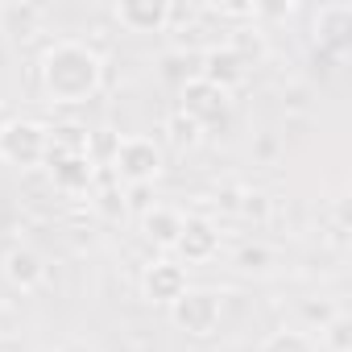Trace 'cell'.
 <instances>
[{"label": "cell", "instance_id": "obj_3", "mask_svg": "<svg viewBox=\"0 0 352 352\" xmlns=\"http://www.w3.org/2000/svg\"><path fill=\"white\" fill-rule=\"evenodd\" d=\"M170 319L179 323L187 336H199V340H208V336H216V331H220L224 302H220V294H216V290L187 286L179 298L170 302Z\"/></svg>", "mask_w": 352, "mask_h": 352}, {"label": "cell", "instance_id": "obj_16", "mask_svg": "<svg viewBox=\"0 0 352 352\" xmlns=\"http://www.w3.org/2000/svg\"><path fill=\"white\" fill-rule=\"evenodd\" d=\"M319 344L327 352H352V319L348 315H336L319 327Z\"/></svg>", "mask_w": 352, "mask_h": 352}, {"label": "cell", "instance_id": "obj_14", "mask_svg": "<svg viewBox=\"0 0 352 352\" xmlns=\"http://www.w3.org/2000/svg\"><path fill=\"white\" fill-rule=\"evenodd\" d=\"M315 34H319L323 46H331L336 54H344L348 34H352V9L348 5H323L319 17H315Z\"/></svg>", "mask_w": 352, "mask_h": 352}, {"label": "cell", "instance_id": "obj_1", "mask_svg": "<svg viewBox=\"0 0 352 352\" xmlns=\"http://www.w3.org/2000/svg\"><path fill=\"white\" fill-rule=\"evenodd\" d=\"M42 87L54 104H87L104 87V58L87 42L63 38L42 54Z\"/></svg>", "mask_w": 352, "mask_h": 352}, {"label": "cell", "instance_id": "obj_9", "mask_svg": "<svg viewBox=\"0 0 352 352\" xmlns=\"http://www.w3.org/2000/svg\"><path fill=\"white\" fill-rule=\"evenodd\" d=\"M116 21L129 34H162L170 25V5L166 0H120Z\"/></svg>", "mask_w": 352, "mask_h": 352}, {"label": "cell", "instance_id": "obj_18", "mask_svg": "<svg viewBox=\"0 0 352 352\" xmlns=\"http://www.w3.org/2000/svg\"><path fill=\"white\" fill-rule=\"evenodd\" d=\"M228 46H232V50H236V54H241V58H245L249 67H253V63H257V58L265 54V34H261L257 25H253V30H236Z\"/></svg>", "mask_w": 352, "mask_h": 352}, {"label": "cell", "instance_id": "obj_7", "mask_svg": "<svg viewBox=\"0 0 352 352\" xmlns=\"http://www.w3.org/2000/svg\"><path fill=\"white\" fill-rule=\"evenodd\" d=\"M179 257L191 265H204L220 253V232L208 216H183V232H179Z\"/></svg>", "mask_w": 352, "mask_h": 352}, {"label": "cell", "instance_id": "obj_22", "mask_svg": "<svg viewBox=\"0 0 352 352\" xmlns=\"http://www.w3.org/2000/svg\"><path fill=\"white\" fill-rule=\"evenodd\" d=\"M253 153H257L261 162H274V153H278V137H274V133H261L257 145H253Z\"/></svg>", "mask_w": 352, "mask_h": 352}, {"label": "cell", "instance_id": "obj_24", "mask_svg": "<svg viewBox=\"0 0 352 352\" xmlns=\"http://www.w3.org/2000/svg\"><path fill=\"white\" fill-rule=\"evenodd\" d=\"M129 195H133V208H141V212L149 208V199H145V195H149V187H133Z\"/></svg>", "mask_w": 352, "mask_h": 352}, {"label": "cell", "instance_id": "obj_19", "mask_svg": "<svg viewBox=\"0 0 352 352\" xmlns=\"http://www.w3.org/2000/svg\"><path fill=\"white\" fill-rule=\"evenodd\" d=\"M236 265H241L245 274H265V270L274 265V253H270L265 245H245V249L236 253Z\"/></svg>", "mask_w": 352, "mask_h": 352}, {"label": "cell", "instance_id": "obj_10", "mask_svg": "<svg viewBox=\"0 0 352 352\" xmlns=\"http://www.w3.org/2000/svg\"><path fill=\"white\" fill-rule=\"evenodd\" d=\"M199 75L208 79V83H216V87H224V91H232V87H241L245 83V75H249V63L224 42V46H212L208 54H204V67H199Z\"/></svg>", "mask_w": 352, "mask_h": 352}, {"label": "cell", "instance_id": "obj_4", "mask_svg": "<svg viewBox=\"0 0 352 352\" xmlns=\"http://www.w3.org/2000/svg\"><path fill=\"white\" fill-rule=\"evenodd\" d=\"M179 112H183L191 124H199V129H216V124H224L228 112H232V91L208 83L204 75H191V79H183Z\"/></svg>", "mask_w": 352, "mask_h": 352}, {"label": "cell", "instance_id": "obj_15", "mask_svg": "<svg viewBox=\"0 0 352 352\" xmlns=\"http://www.w3.org/2000/svg\"><path fill=\"white\" fill-rule=\"evenodd\" d=\"M257 352H319V344H315V336H307V331L282 327V331H270Z\"/></svg>", "mask_w": 352, "mask_h": 352}, {"label": "cell", "instance_id": "obj_8", "mask_svg": "<svg viewBox=\"0 0 352 352\" xmlns=\"http://www.w3.org/2000/svg\"><path fill=\"white\" fill-rule=\"evenodd\" d=\"M46 166L54 174V187L63 191H87L96 183V162L87 153H63V149H46Z\"/></svg>", "mask_w": 352, "mask_h": 352}, {"label": "cell", "instance_id": "obj_23", "mask_svg": "<svg viewBox=\"0 0 352 352\" xmlns=\"http://www.w3.org/2000/svg\"><path fill=\"white\" fill-rule=\"evenodd\" d=\"M307 96H311L307 87H290L286 91V108H307Z\"/></svg>", "mask_w": 352, "mask_h": 352}, {"label": "cell", "instance_id": "obj_12", "mask_svg": "<svg viewBox=\"0 0 352 352\" xmlns=\"http://www.w3.org/2000/svg\"><path fill=\"white\" fill-rule=\"evenodd\" d=\"M5 278L17 286V290H38L46 282V261L30 249V245H13L5 253Z\"/></svg>", "mask_w": 352, "mask_h": 352}, {"label": "cell", "instance_id": "obj_5", "mask_svg": "<svg viewBox=\"0 0 352 352\" xmlns=\"http://www.w3.org/2000/svg\"><path fill=\"white\" fill-rule=\"evenodd\" d=\"M108 166H112L116 179H124L129 187H149L162 174V149L149 137H120Z\"/></svg>", "mask_w": 352, "mask_h": 352}, {"label": "cell", "instance_id": "obj_25", "mask_svg": "<svg viewBox=\"0 0 352 352\" xmlns=\"http://www.w3.org/2000/svg\"><path fill=\"white\" fill-rule=\"evenodd\" d=\"M63 352H83V348H63Z\"/></svg>", "mask_w": 352, "mask_h": 352}, {"label": "cell", "instance_id": "obj_17", "mask_svg": "<svg viewBox=\"0 0 352 352\" xmlns=\"http://www.w3.org/2000/svg\"><path fill=\"white\" fill-rule=\"evenodd\" d=\"M166 137H170V145H174V149H191V145H199L204 129H199V124H191L183 112H174V116L166 120Z\"/></svg>", "mask_w": 352, "mask_h": 352}, {"label": "cell", "instance_id": "obj_6", "mask_svg": "<svg viewBox=\"0 0 352 352\" xmlns=\"http://www.w3.org/2000/svg\"><path fill=\"white\" fill-rule=\"evenodd\" d=\"M183 290H187V270H183L179 261L157 257V261H149V265H145V274H141V294H145L149 302L170 307Z\"/></svg>", "mask_w": 352, "mask_h": 352}, {"label": "cell", "instance_id": "obj_11", "mask_svg": "<svg viewBox=\"0 0 352 352\" xmlns=\"http://www.w3.org/2000/svg\"><path fill=\"white\" fill-rule=\"evenodd\" d=\"M141 232L157 249H174V245H179V232H183V212L179 208H166V204H149L141 212Z\"/></svg>", "mask_w": 352, "mask_h": 352}, {"label": "cell", "instance_id": "obj_21", "mask_svg": "<svg viewBox=\"0 0 352 352\" xmlns=\"http://www.w3.org/2000/svg\"><path fill=\"white\" fill-rule=\"evenodd\" d=\"M302 315H307V323H315V327H323V323H327V319H336L340 311H336V307H331L327 298H319V302L311 298V302H302Z\"/></svg>", "mask_w": 352, "mask_h": 352}, {"label": "cell", "instance_id": "obj_20", "mask_svg": "<svg viewBox=\"0 0 352 352\" xmlns=\"http://www.w3.org/2000/svg\"><path fill=\"white\" fill-rule=\"evenodd\" d=\"M236 212L261 224V220H270V195H265V191H245V195L236 199Z\"/></svg>", "mask_w": 352, "mask_h": 352}, {"label": "cell", "instance_id": "obj_13", "mask_svg": "<svg viewBox=\"0 0 352 352\" xmlns=\"http://www.w3.org/2000/svg\"><path fill=\"white\" fill-rule=\"evenodd\" d=\"M46 9L42 5H30V0H9V5H0V34H9L13 42H25L38 34Z\"/></svg>", "mask_w": 352, "mask_h": 352}, {"label": "cell", "instance_id": "obj_2", "mask_svg": "<svg viewBox=\"0 0 352 352\" xmlns=\"http://www.w3.org/2000/svg\"><path fill=\"white\" fill-rule=\"evenodd\" d=\"M50 149V129H42L38 120H5L0 124V162L17 166V170H34L46 162Z\"/></svg>", "mask_w": 352, "mask_h": 352}]
</instances>
